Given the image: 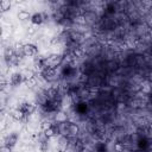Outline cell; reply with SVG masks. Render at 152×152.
I'll list each match as a JSON object with an SVG mask.
<instances>
[{
	"label": "cell",
	"mask_w": 152,
	"mask_h": 152,
	"mask_svg": "<svg viewBox=\"0 0 152 152\" xmlns=\"http://www.w3.org/2000/svg\"><path fill=\"white\" fill-rule=\"evenodd\" d=\"M18 109L21 112V114L26 118V116H28V115H31L32 113H33V110H34V106L32 104V103H30V102H23L19 107H18Z\"/></svg>",
	"instance_id": "obj_4"
},
{
	"label": "cell",
	"mask_w": 152,
	"mask_h": 152,
	"mask_svg": "<svg viewBox=\"0 0 152 152\" xmlns=\"http://www.w3.org/2000/svg\"><path fill=\"white\" fill-rule=\"evenodd\" d=\"M33 65H34V68L37 70H39L42 72L46 68V65H45V57H43V56H36L34 57V61H33Z\"/></svg>",
	"instance_id": "obj_5"
},
{
	"label": "cell",
	"mask_w": 152,
	"mask_h": 152,
	"mask_svg": "<svg viewBox=\"0 0 152 152\" xmlns=\"http://www.w3.org/2000/svg\"><path fill=\"white\" fill-rule=\"evenodd\" d=\"M6 86H7V82H6V81H5L4 78H0V91L5 90Z\"/></svg>",
	"instance_id": "obj_15"
},
{
	"label": "cell",
	"mask_w": 152,
	"mask_h": 152,
	"mask_svg": "<svg viewBox=\"0 0 152 152\" xmlns=\"http://www.w3.org/2000/svg\"><path fill=\"white\" fill-rule=\"evenodd\" d=\"M36 82H37V81H36V77H34V78H32V80H28V81H26L25 83H26V84H27L30 88H33V87L36 86Z\"/></svg>",
	"instance_id": "obj_14"
},
{
	"label": "cell",
	"mask_w": 152,
	"mask_h": 152,
	"mask_svg": "<svg viewBox=\"0 0 152 152\" xmlns=\"http://www.w3.org/2000/svg\"><path fill=\"white\" fill-rule=\"evenodd\" d=\"M23 53L24 56L26 57H36L37 53H38V49L34 44H31V43H27V44H24L23 45Z\"/></svg>",
	"instance_id": "obj_2"
},
{
	"label": "cell",
	"mask_w": 152,
	"mask_h": 152,
	"mask_svg": "<svg viewBox=\"0 0 152 152\" xmlns=\"http://www.w3.org/2000/svg\"><path fill=\"white\" fill-rule=\"evenodd\" d=\"M18 19L21 20V21H26V20L31 19V14H30V12L23 10V11H20V12L18 13Z\"/></svg>",
	"instance_id": "obj_10"
},
{
	"label": "cell",
	"mask_w": 152,
	"mask_h": 152,
	"mask_svg": "<svg viewBox=\"0 0 152 152\" xmlns=\"http://www.w3.org/2000/svg\"><path fill=\"white\" fill-rule=\"evenodd\" d=\"M31 23L33 25H40L44 23V17H43V13L42 12H36L33 14H31Z\"/></svg>",
	"instance_id": "obj_7"
},
{
	"label": "cell",
	"mask_w": 152,
	"mask_h": 152,
	"mask_svg": "<svg viewBox=\"0 0 152 152\" xmlns=\"http://www.w3.org/2000/svg\"><path fill=\"white\" fill-rule=\"evenodd\" d=\"M18 142V134L17 133H11L8 134L5 139H4V146L7 148H13L15 146V144Z\"/></svg>",
	"instance_id": "obj_3"
},
{
	"label": "cell",
	"mask_w": 152,
	"mask_h": 152,
	"mask_svg": "<svg viewBox=\"0 0 152 152\" xmlns=\"http://www.w3.org/2000/svg\"><path fill=\"white\" fill-rule=\"evenodd\" d=\"M42 76H43L45 80L51 81V80H53L55 76H56V69H53V68H45V69L42 71Z\"/></svg>",
	"instance_id": "obj_6"
},
{
	"label": "cell",
	"mask_w": 152,
	"mask_h": 152,
	"mask_svg": "<svg viewBox=\"0 0 152 152\" xmlns=\"http://www.w3.org/2000/svg\"><path fill=\"white\" fill-rule=\"evenodd\" d=\"M0 152H11V150H10V148H7V147H5V146H4V148H1V150H0Z\"/></svg>",
	"instance_id": "obj_16"
},
{
	"label": "cell",
	"mask_w": 152,
	"mask_h": 152,
	"mask_svg": "<svg viewBox=\"0 0 152 152\" xmlns=\"http://www.w3.org/2000/svg\"><path fill=\"white\" fill-rule=\"evenodd\" d=\"M62 62H63V56L58 55V53H52V55L45 57V65H46V68L56 69L58 65H61Z\"/></svg>",
	"instance_id": "obj_1"
},
{
	"label": "cell",
	"mask_w": 152,
	"mask_h": 152,
	"mask_svg": "<svg viewBox=\"0 0 152 152\" xmlns=\"http://www.w3.org/2000/svg\"><path fill=\"white\" fill-rule=\"evenodd\" d=\"M1 34H2V27H1V25H0V37H1Z\"/></svg>",
	"instance_id": "obj_17"
},
{
	"label": "cell",
	"mask_w": 152,
	"mask_h": 152,
	"mask_svg": "<svg viewBox=\"0 0 152 152\" xmlns=\"http://www.w3.org/2000/svg\"><path fill=\"white\" fill-rule=\"evenodd\" d=\"M80 128L76 124H72V122H69V126H68V131H66V135H76L78 133Z\"/></svg>",
	"instance_id": "obj_9"
},
{
	"label": "cell",
	"mask_w": 152,
	"mask_h": 152,
	"mask_svg": "<svg viewBox=\"0 0 152 152\" xmlns=\"http://www.w3.org/2000/svg\"><path fill=\"white\" fill-rule=\"evenodd\" d=\"M11 115H12V118L13 119H15V120H18V121H20V120H23L25 116L21 114V112L17 108V109H14V110H12V113H11Z\"/></svg>",
	"instance_id": "obj_12"
},
{
	"label": "cell",
	"mask_w": 152,
	"mask_h": 152,
	"mask_svg": "<svg viewBox=\"0 0 152 152\" xmlns=\"http://www.w3.org/2000/svg\"><path fill=\"white\" fill-rule=\"evenodd\" d=\"M21 82H24V78H23V74L21 72H13L12 76H11V84L17 87L19 86Z\"/></svg>",
	"instance_id": "obj_8"
},
{
	"label": "cell",
	"mask_w": 152,
	"mask_h": 152,
	"mask_svg": "<svg viewBox=\"0 0 152 152\" xmlns=\"http://www.w3.org/2000/svg\"><path fill=\"white\" fill-rule=\"evenodd\" d=\"M11 8V1L8 0H1L0 1V11L1 12H6Z\"/></svg>",
	"instance_id": "obj_11"
},
{
	"label": "cell",
	"mask_w": 152,
	"mask_h": 152,
	"mask_svg": "<svg viewBox=\"0 0 152 152\" xmlns=\"http://www.w3.org/2000/svg\"><path fill=\"white\" fill-rule=\"evenodd\" d=\"M23 78H24V82H26L28 80H32V78H34V72L32 70H25L24 74H23Z\"/></svg>",
	"instance_id": "obj_13"
}]
</instances>
